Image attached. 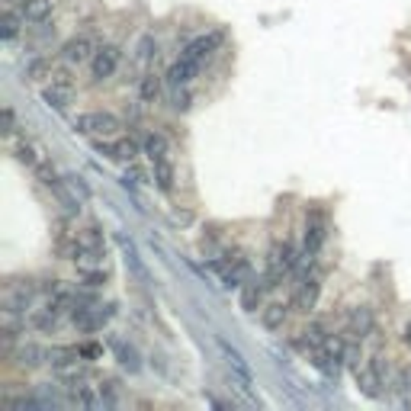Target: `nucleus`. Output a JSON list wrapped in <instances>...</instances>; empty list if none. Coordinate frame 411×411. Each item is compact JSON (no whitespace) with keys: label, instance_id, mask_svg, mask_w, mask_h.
Returning <instances> with one entry per match:
<instances>
[{"label":"nucleus","instance_id":"nucleus-14","mask_svg":"<svg viewBox=\"0 0 411 411\" xmlns=\"http://www.w3.org/2000/svg\"><path fill=\"white\" fill-rule=\"evenodd\" d=\"M19 10H23L26 23H46L52 17V10H55V0H23Z\"/></svg>","mask_w":411,"mask_h":411},{"label":"nucleus","instance_id":"nucleus-17","mask_svg":"<svg viewBox=\"0 0 411 411\" xmlns=\"http://www.w3.org/2000/svg\"><path fill=\"white\" fill-rule=\"evenodd\" d=\"M81 360V344L71 347V344H61V347H52L48 350V363L55 366V370H61V366H71Z\"/></svg>","mask_w":411,"mask_h":411},{"label":"nucleus","instance_id":"nucleus-22","mask_svg":"<svg viewBox=\"0 0 411 411\" xmlns=\"http://www.w3.org/2000/svg\"><path fill=\"white\" fill-rule=\"evenodd\" d=\"M119 244H122V251H126V261H129L132 273H135L141 283H148V270H145V263L139 261V251H135V244H132L129 238H119Z\"/></svg>","mask_w":411,"mask_h":411},{"label":"nucleus","instance_id":"nucleus-8","mask_svg":"<svg viewBox=\"0 0 411 411\" xmlns=\"http://www.w3.org/2000/svg\"><path fill=\"white\" fill-rule=\"evenodd\" d=\"M318 296H321V280H318V277H305V280L299 283V290H296V299H292V305L308 315V312L318 305Z\"/></svg>","mask_w":411,"mask_h":411},{"label":"nucleus","instance_id":"nucleus-35","mask_svg":"<svg viewBox=\"0 0 411 411\" xmlns=\"http://www.w3.org/2000/svg\"><path fill=\"white\" fill-rule=\"evenodd\" d=\"M402 341L411 347V321H408V325H405V331H402Z\"/></svg>","mask_w":411,"mask_h":411},{"label":"nucleus","instance_id":"nucleus-26","mask_svg":"<svg viewBox=\"0 0 411 411\" xmlns=\"http://www.w3.org/2000/svg\"><path fill=\"white\" fill-rule=\"evenodd\" d=\"M219 347H222V354H225V360H228V366L232 370H241V373H251V366H248V360H244L238 350H234L228 341H219Z\"/></svg>","mask_w":411,"mask_h":411},{"label":"nucleus","instance_id":"nucleus-11","mask_svg":"<svg viewBox=\"0 0 411 411\" xmlns=\"http://www.w3.org/2000/svg\"><path fill=\"white\" fill-rule=\"evenodd\" d=\"M199 68H203V65L190 61L187 55H180L177 61L170 65V71H168V84H170V87H190V81L199 74Z\"/></svg>","mask_w":411,"mask_h":411},{"label":"nucleus","instance_id":"nucleus-15","mask_svg":"<svg viewBox=\"0 0 411 411\" xmlns=\"http://www.w3.org/2000/svg\"><path fill=\"white\" fill-rule=\"evenodd\" d=\"M263 290H267V283L263 280H248L244 283L241 286V308L244 312H257V308H261Z\"/></svg>","mask_w":411,"mask_h":411},{"label":"nucleus","instance_id":"nucleus-34","mask_svg":"<svg viewBox=\"0 0 411 411\" xmlns=\"http://www.w3.org/2000/svg\"><path fill=\"white\" fill-rule=\"evenodd\" d=\"M13 129H17V116L10 106H3V135H13Z\"/></svg>","mask_w":411,"mask_h":411},{"label":"nucleus","instance_id":"nucleus-25","mask_svg":"<svg viewBox=\"0 0 411 411\" xmlns=\"http://www.w3.org/2000/svg\"><path fill=\"white\" fill-rule=\"evenodd\" d=\"M52 193L58 197V203L65 206V212H68V215H77V212H81V203H77V197L65 187V183H55V187H52Z\"/></svg>","mask_w":411,"mask_h":411},{"label":"nucleus","instance_id":"nucleus-33","mask_svg":"<svg viewBox=\"0 0 411 411\" xmlns=\"http://www.w3.org/2000/svg\"><path fill=\"white\" fill-rule=\"evenodd\" d=\"M103 354L100 344H81V360H97Z\"/></svg>","mask_w":411,"mask_h":411},{"label":"nucleus","instance_id":"nucleus-13","mask_svg":"<svg viewBox=\"0 0 411 411\" xmlns=\"http://www.w3.org/2000/svg\"><path fill=\"white\" fill-rule=\"evenodd\" d=\"M286 318H290V305H283V302H270L261 308V325L267 331H283Z\"/></svg>","mask_w":411,"mask_h":411},{"label":"nucleus","instance_id":"nucleus-27","mask_svg":"<svg viewBox=\"0 0 411 411\" xmlns=\"http://www.w3.org/2000/svg\"><path fill=\"white\" fill-rule=\"evenodd\" d=\"M154 55H158V39H154V36H141L139 46H135V58L145 65V61H151Z\"/></svg>","mask_w":411,"mask_h":411},{"label":"nucleus","instance_id":"nucleus-24","mask_svg":"<svg viewBox=\"0 0 411 411\" xmlns=\"http://www.w3.org/2000/svg\"><path fill=\"white\" fill-rule=\"evenodd\" d=\"M32 177H36L39 183H42V187H48V190L55 187V183H61V180H58V174H55V168H52V164H48L46 158H42V161L36 164V168H32Z\"/></svg>","mask_w":411,"mask_h":411},{"label":"nucleus","instance_id":"nucleus-2","mask_svg":"<svg viewBox=\"0 0 411 411\" xmlns=\"http://www.w3.org/2000/svg\"><path fill=\"white\" fill-rule=\"evenodd\" d=\"M354 376H357V389H360L366 399H379V395H383V385H385L389 370L383 366L379 357H373V360H366L360 370H354Z\"/></svg>","mask_w":411,"mask_h":411},{"label":"nucleus","instance_id":"nucleus-18","mask_svg":"<svg viewBox=\"0 0 411 411\" xmlns=\"http://www.w3.org/2000/svg\"><path fill=\"white\" fill-rule=\"evenodd\" d=\"M328 344V328L321 325V321H312V325L302 331V341L299 347H308V350H318V347Z\"/></svg>","mask_w":411,"mask_h":411},{"label":"nucleus","instance_id":"nucleus-7","mask_svg":"<svg viewBox=\"0 0 411 411\" xmlns=\"http://www.w3.org/2000/svg\"><path fill=\"white\" fill-rule=\"evenodd\" d=\"M94 42L87 36H74V39H68L65 46H61V58H65L68 65H84V61H90L94 58Z\"/></svg>","mask_w":411,"mask_h":411},{"label":"nucleus","instance_id":"nucleus-4","mask_svg":"<svg viewBox=\"0 0 411 411\" xmlns=\"http://www.w3.org/2000/svg\"><path fill=\"white\" fill-rule=\"evenodd\" d=\"M225 42V29H215V32H209V36H199L193 39L187 48H183V55L190 58V61H197V65H203L206 58L215 55V48Z\"/></svg>","mask_w":411,"mask_h":411},{"label":"nucleus","instance_id":"nucleus-3","mask_svg":"<svg viewBox=\"0 0 411 411\" xmlns=\"http://www.w3.org/2000/svg\"><path fill=\"white\" fill-rule=\"evenodd\" d=\"M119 61H122V48L119 46L97 48L94 58H90V77H94V84H100V81H106V77L116 74Z\"/></svg>","mask_w":411,"mask_h":411},{"label":"nucleus","instance_id":"nucleus-29","mask_svg":"<svg viewBox=\"0 0 411 411\" xmlns=\"http://www.w3.org/2000/svg\"><path fill=\"white\" fill-rule=\"evenodd\" d=\"M17 161H19V164H26V168L32 170L39 161H42V154H39L32 145H19V148H17Z\"/></svg>","mask_w":411,"mask_h":411},{"label":"nucleus","instance_id":"nucleus-9","mask_svg":"<svg viewBox=\"0 0 411 411\" xmlns=\"http://www.w3.org/2000/svg\"><path fill=\"white\" fill-rule=\"evenodd\" d=\"M325 215L321 212H312L308 215V225H305V257H315L325 244Z\"/></svg>","mask_w":411,"mask_h":411},{"label":"nucleus","instance_id":"nucleus-10","mask_svg":"<svg viewBox=\"0 0 411 411\" xmlns=\"http://www.w3.org/2000/svg\"><path fill=\"white\" fill-rule=\"evenodd\" d=\"M17 363L23 370H39V366L48 363V350L42 344H36V341H26V344L17 347Z\"/></svg>","mask_w":411,"mask_h":411},{"label":"nucleus","instance_id":"nucleus-19","mask_svg":"<svg viewBox=\"0 0 411 411\" xmlns=\"http://www.w3.org/2000/svg\"><path fill=\"white\" fill-rule=\"evenodd\" d=\"M23 23H26V17H23V10H13V7L3 10V42H13V39L19 36V29H23Z\"/></svg>","mask_w":411,"mask_h":411},{"label":"nucleus","instance_id":"nucleus-28","mask_svg":"<svg viewBox=\"0 0 411 411\" xmlns=\"http://www.w3.org/2000/svg\"><path fill=\"white\" fill-rule=\"evenodd\" d=\"M112 350L119 354V360L129 366V370H139V354H135L129 344H122V341H112Z\"/></svg>","mask_w":411,"mask_h":411},{"label":"nucleus","instance_id":"nucleus-21","mask_svg":"<svg viewBox=\"0 0 411 411\" xmlns=\"http://www.w3.org/2000/svg\"><path fill=\"white\" fill-rule=\"evenodd\" d=\"M29 325L36 328V331H55L58 328V312L55 308H36L32 315H29Z\"/></svg>","mask_w":411,"mask_h":411},{"label":"nucleus","instance_id":"nucleus-20","mask_svg":"<svg viewBox=\"0 0 411 411\" xmlns=\"http://www.w3.org/2000/svg\"><path fill=\"white\" fill-rule=\"evenodd\" d=\"M42 100H46V106H52L55 112H65L68 103H71V90H61V87L48 84L46 90H42Z\"/></svg>","mask_w":411,"mask_h":411},{"label":"nucleus","instance_id":"nucleus-5","mask_svg":"<svg viewBox=\"0 0 411 411\" xmlns=\"http://www.w3.org/2000/svg\"><path fill=\"white\" fill-rule=\"evenodd\" d=\"M376 328V318H373V308L366 305H357L347 312V337H354V341H363L366 334H373Z\"/></svg>","mask_w":411,"mask_h":411},{"label":"nucleus","instance_id":"nucleus-23","mask_svg":"<svg viewBox=\"0 0 411 411\" xmlns=\"http://www.w3.org/2000/svg\"><path fill=\"white\" fill-rule=\"evenodd\" d=\"M141 148H145V154H148L151 161H158V158H164V154H168V139H164L161 132H151V135H145Z\"/></svg>","mask_w":411,"mask_h":411},{"label":"nucleus","instance_id":"nucleus-6","mask_svg":"<svg viewBox=\"0 0 411 411\" xmlns=\"http://www.w3.org/2000/svg\"><path fill=\"white\" fill-rule=\"evenodd\" d=\"M97 151L106 154L110 161H119V164H132L135 154H139V145L132 139H116V141H97Z\"/></svg>","mask_w":411,"mask_h":411},{"label":"nucleus","instance_id":"nucleus-32","mask_svg":"<svg viewBox=\"0 0 411 411\" xmlns=\"http://www.w3.org/2000/svg\"><path fill=\"white\" fill-rule=\"evenodd\" d=\"M190 103H193L190 87H174V110H190Z\"/></svg>","mask_w":411,"mask_h":411},{"label":"nucleus","instance_id":"nucleus-30","mask_svg":"<svg viewBox=\"0 0 411 411\" xmlns=\"http://www.w3.org/2000/svg\"><path fill=\"white\" fill-rule=\"evenodd\" d=\"M48 81L55 87H61V90H74V77H71V71H65V68H52Z\"/></svg>","mask_w":411,"mask_h":411},{"label":"nucleus","instance_id":"nucleus-12","mask_svg":"<svg viewBox=\"0 0 411 411\" xmlns=\"http://www.w3.org/2000/svg\"><path fill=\"white\" fill-rule=\"evenodd\" d=\"M151 168H154V187L161 193H174V180H177V170H174V161L164 154V158L151 161Z\"/></svg>","mask_w":411,"mask_h":411},{"label":"nucleus","instance_id":"nucleus-16","mask_svg":"<svg viewBox=\"0 0 411 411\" xmlns=\"http://www.w3.org/2000/svg\"><path fill=\"white\" fill-rule=\"evenodd\" d=\"M161 87H164V77H161V74H154V71L141 74V81H139V97H141V103H158Z\"/></svg>","mask_w":411,"mask_h":411},{"label":"nucleus","instance_id":"nucleus-31","mask_svg":"<svg viewBox=\"0 0 411 411\" xmlns=\"http://www.w3.org/2000/svg\"><path fill=\"white\" fill-rule=\"evenodd\" d=\"M26 74H29V81H42V77L52 74V65H48V61H32V65L26 68Z\"/></svg>","mask_w":411,"mask_h":411},{"label":"nucleus","instance_id":"nucleus-1","mask_svg":"<svg viewBox=\"0 0 411 411\" xmlns=\"http://www.w3.org/2000/svg\"><path fill=\"white\" fill-rule=\"evenodd\" d=\"M74 129L81 135H97V139H112L116 132L122 129V122L106 110H90V112H81L74 119Z\"/></svg>","mask_w":411,"mask_h":411}]
</instances>
